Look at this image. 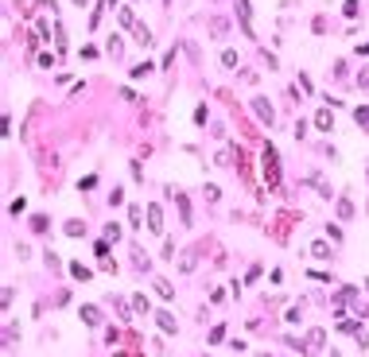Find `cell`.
I'll return each mask as SVG.
<instances>
[{
	"instance_id": "13",
	"label": "cell",
	"mask_w": 369,
	"mask_h": 357,
	"mask_svg": "<svg viewBox=\"0 0 369 357\" xmlns=\"http://www.w3.org/2000/svg\"><path fill=\"white\" fill-rule=\"evenodd\" d=\"M70 276H74V279H82V284H86V279L94 276V272H89V268H82V260H74V264H70Z\"/></svg>"
},
{
	"instance_id": "3",
	"label": "cell",
	"mask_w": 369,
	"mask_h": 357,
	"mask_svg": "<svg viewBox=\"0 0 369 357\" xmlns=\"http://www.w3.org/2000/svg\"><path fill=\"white\" fill-rule=\"evenodd\" d=\"M148 229L152 233H163V210H159V202L148 206Z\"/></svg>"
},
{
	"instance_id": "24",
	"label": "cell",
	"mask_w": 369,
	"mask_h": 357,
	"mask_svg": "<svg viewBox=\"0 0 369 357\" xmlns=\"http://www.w3.org/2000/svg\"><path fill=\"white\" fill-rule=\"evenodd\" d=\"M202 194H206V198H210V202H218V198H222V191H218V186H214V183H206V186H202Z\"/></svg>"
},
{
	"instance_id": "34",
	"label": "cell",
	"mask_w": 369,
	"mask_h": 357,
	"mask_svg": "<svg viewBox=\"0 0 369 357\" xmlns=\"http://www.w3.org/2000/svg\"><path fill=\"white\" fill-rule=\"evenodd\" d=\"M330 357H338V353H330Z\"/></svg>"
},
{
	"instance_id": "33",
	"label": "cell",
	"mask_w": 369,
	"mask_h": 357,
	"mask_svg": "<svg viewBox=\"0 0 369 357\" xmlns=\"http://www.w3.org/2000/svg\"><path fill=\"white\" fill-rule=\"evenodd\" d=\"M109 4H117V0H109Z\"/></svg>"
},
{
	"instance_id": "6",
	"label": "cell",
	"mask_w": 369,
	"mask_h": 357,
	"mask_svg": "<svg viewBox=\"0 0 369 357\" xmlns=\"http://www.w3.org/2000/svg\"><path fill=\"white\" fill-rule=\"evenodd\" d=\"M156 326H159L163 334H175V330H179V326H175V318H171L167 311H159V314H156Z\"/></svg>"
},
{
	"instance_id": "16",
	"label": "cell",
	"mask_w": 369,
	"mask_h": 357,
	"mask_svg": "<svg viewBox=\"0 0 369 357\" xmlns=\"http://www.w3.org/2000/svg\"><path fill=\"white\" fill-rule=\"evenodd\" d=\"M128 221H132V229H140V221H144V210H140V206H128Z\"/></svg>"
},
{
	"instance_id": "30",
	"label": "cell",
	"mask_w": 369,
	"mask_h": 357,
	"mask_svg": "<svg viewBox=\"0 0 369 357\" xmlns=\"http://www.w3.org/2000/svg\"><path fill=\"white\" fill-rule=\"evenodd\" d=\"M354 51H358L361 59H369V43H358V47H354Z\"/></svg>"
},
{
	"instance_id": "20",
	"label": "cell",
	"mask_w": 369,
	"mask_h": 357,
	"mask_svg": "<svg viewBox=\"0 0 369 357\" xmlns=\"http://www.w3.org/2000/svg\"><path fill=\"white\" fill-rule=\"evenodd\" d=\"M179 214H183V226H191V202L179 194Z\"/></svg>"
},
{
	"instance_id": "25",
	"label": "cell",
	"mask_w": 369,
	"mask_h": 357,
	"mask_svg": "<svg viewBox=\"0 0 369 357\" xmlns=\"http://www.w3.org/2000/svg\"><path fill=\"white\" fill-rule=\"evenodd\" d=\"M206 117H210V109H206V105H198V109H194V124H206Z\"/></svg>"
},
{
	"instance_id": "17",
	"label": "cell",
	"mask_w": 369,
	"mask_h": 357,
	"mask_svg": "<svg viewBox=\"0 0 369 357\" xmlns=\"http://www.w3.org/2000/svg\"><path fill=\"white\" fill-rule=\"evenodd\" d=\"M105 47H109V54H121L124 39H121V35H109V39H105Z\"/></svg>"
},
{
	"instance_id": "22",
	"label": "cell",
	"mask_w": 369,
	"mask_h": 357,
	"mask_svg": "<svg viewBox=\"0 0 369 357\" xmlns=\"http://www.w3.org/2000/svg\"><path fill=\"white\" fill-rule=\"evenodd\" d=\"M350 214H354V202L342 198V202H338V218H350Z\"/></svg>"
},
{
	"instance_id": "15",
	"label": "cell",
	"mask_w": 369,
	"mask_h": 357,
	"mask_svg": "<svg viewBox=\"0 0 369 357\" xmlns=\"http://www.w3.org/2000/svg\"><path fill=\"white\" fill-rule=\"evenodd\" d=\"M148 74H152V62H140V66H132V78H136V82H144Z\"/></svg>"
},
{
	"instance_id": "19",
	"label": "cell",
	"mask_w": 369,
	"mask_h": 357,
	"mask_svg": "<svg viewBox=\"0 0 369 357\" xmlns=\"http://www.w3.org/2000/svg\"><path fill=\"white\" fill-rule=\"evenodd\" d=\"M222 66H237V51H233V47L222 51Z\"/></svg>"
},
{
	"instance_id": "9",
	"label": "cell",
	"mask_w": 369,
	"mask_h": 357,
	"mask_svg": "<svg viewBox=\"0 0 369 357\" xmlns=\"http://www.w3.org/2000/svg\"><path fill=\"white\" fill-rule=\"evenodd\" d=\"M132 35H136V43H140L144 51H148V47H152V31H148V27H144V24H136V27H132Z\"/></svg>"
},
{
	"instance_id": "29",
	"label": "cell",
	"mask_w": 369,
	"mask_h": 357,
	"mask_svg": "<svg viewBox=\"0 0 369 357\" xmlns=\"http://www.w3.org/2000/svg\"><path fill=\"white\" fill-rule=\"evenodd\" d=\"M358 86H369V66H365V70L358 74Z\"/></svg>"
},
{
	"instance_id": "23",
	"label": "cell",
	"mask_w": 369,
	"mask_h": 357,
	"mask_svg": "<svg viewBox=\"0 0 369 357\" xmlns=\"http://www.w3.org/2000/svg\"><path fill=\"white\" fill-rule=\"evenodd\" d=\"M117 237H121V226H117V221H109V226H105V241H117Z\"/></svg>"
},
{
	"instance_id": "8",
	"label": "cell",
	"mask_w": 369,
	"mask_h": 357,
	"mask_svg": "<svg viewBox=\"0 0 369 357\" xmlns=\"http://www.w3.org/2000/svg\"><path fill=\"white\" fill-rule=\"evenodd\" d=\"M152 288H156V295H159V299H175V291H171V284H167V279H159V276H156V279H152Z\"/></svg>"
},
{
	"instance_id": "21",
	"label": "cell",
	"mask_w": 369,
	"mask_h": 357,
	"mask_svg": "<svg viewBox=\"0 0 369 357\" xmlns=\"http://www.w3.org/2000/svg\"><path fill=\"white\" fill-rule=\"evenodd\" d=\"M354 121H358V124H369V105H358V109H354Z\"/></svg>"
},
{
	"instance_id": "26",
	"label": "cell",
	"mask_w": 369,
	"mask_h": 357,
	"mask_svg": "<svg viewBox=\"0 0 369 357\" xmlns=\"http://www.w3.org/2000/svg\"><path fill=\"white\" fill-rule=\"evenodd\" d=\"M342 12L354 20V16H358V0H346V4H342Z\"/></svg>"
},
{
	"instance_id": "2",
	"label": "cell",
	"mask_w": 369,
	"mask_h": 357,
	"mask_svg": "<svg viewBox=\"0 0 369 357\" xmlns=\"http://www.w3.org/2000/svg\"><path fill=\"white\" fill-rule=\"evenodd\" d=\"M253 113H256V121L276 124V113H272V101H268V97H253Z\"/></svg>"
},
{
	"instance_id": "10",
	"label": "cell",
	"mask_w": 369,
	"mask_h": 357,
	"mask_svg": "<svg viewBox=\"0 0 369 357\" xmlns=\"http://www.w3.org/2000/svg\"><path fill=\"white\" fill-rule=\"evenodd\" d=\"M311 256H315V260H326V256H330V241H315L311 245Z\"/></svg>"
},
{
	"instance_id": "32",
	"label": "cell",
	"mask_w": 369,
	"mask_h": 357,
	"mask_svg": "<svg viewBox=\"0 0 369 357\" xmlns=\"http://www.w3.org/2000/svg\"><path fill=\"white\" fill-rule=\"evenodd\" d=\"M365 291H369V279H365Z\"/></svg>"
},
{
	"instance_id": "18",
	"label": "cell",
	"mask_w": 369,
	"mask_h": 357,
	"mask_svg": "<svg viewBox=\"0 0 369 357\" xmlns=\"http://www.w3.org/2000/svg\"><path fill=\"white\" fill-rule=\"evenodd\" d=\"M24 210H27V198H24V194H20V198H12V202H8V214H24Z\"/></svg>"
},
{
	"instance_id": "11",
	"label": "cell",
	"mask_w": 369,
	"mask_h": 357,
	"mask_svg": "<svg viewBox=\"0 0 369 357\" xmlns=\"http://www.w3.org/2000/svg\"><path fill=\"white\" fill-rule=\"evenodd\" d=\"M62 229H66V237H82V233H86V221L70 218V221H66V226H62Z\"/></svg>"
},
{
	"instance_id": "4",
	"label": "cell",
	"mask_w": 369,
	"mask_h": 357,
	"mask_svg": "<svg viewBox=\"0 0 369 357\" xmlns=\"http://www.w3.org/2000/svg\"><path fill=\"white\" fill-rule=\"evenodd\" d=\"M237 20L245 27V35H253V8H249V0H237Z\"/></svg>"
},
{
	"instance_id": "28",
	"label": "cell",
	"mask_w": 369,
	"mask_h": 357,
	"mask_svg": "<svg viewBox=\"0 0 369 357\" xmlns=\"http://www.w3.org/2000/svg\"><path fill=\"white\" fill-rule=\"evenodd\" d=\"M179 268H183V272H191V268H194V253H183V264H179Z\"/></svg>"
},
{
	"instance_id": "5",
	"label": "cell",
	"mask_w": 369,
	"mask_h": 357,
	"mask_svg": "<svg viewBox=\"0 0 369 357\" xmlns=\"http://www.w3.org/2000/svg\"><path fill=\"white\" fill-rule=\"evenodd\" d=\"M78 314H82V323H86V326H101V311H97V307H89V303H86Z\"/></svg>"
},
{
	"instance_id": "1",
	"label": "cell",
	"mask_w": 369,
	"mask_h": 357,
	"mask_svg": "<svg viewBox=\"0 0 369 357\" xmlns=\"http://www.w3.org/2000/svg\"><path fill=\"white\" fill-rule=\"evenodd\" d=\"M323 342H326V330H323V326H315V330H311L307 338H303V346H299V349H303L307 357H319V349H323Z\"/></svg>"
},
{
	"instance_id": "12",
	"label": "cell",
	"mask_w": 369,
	"mask_h": 357,
	"mask_svg": "<svg viewBox=\"0 0 369 357\" xmlns=\"http://www.w3.org/2000/svg\"><path fill=\"white\" fill-rule=\"evenodd\" d=\"M210 31H214V35L222 39V35L229 31V20H226V16H214V20H210Z\"/></svg>"
},
{
	"instance_id": "27",
	"label": "cell",
	"mask_w": 369,
	"mask_h": 357,
	"mask_svg": "<svg viewBox=\"0 0 369 357\" xmlns=\"http://www.w3.org/2000/svg\"><path fill=\"white\" fill-rule=\"evenodd\" d=\"M132 307H136V311H144V314H148V299H144V295H132Z\"/></svg>"
},
{
	"instance_id": "14",
	"label": "cell",
	"mask_w": 369,
	"mask_h": 357,
	"mask_svg": "<svg viewBox=\"0 0 369 357\" xmlns=\"http://www.w3.org/2000/svg\"><path fill=\"white\" fill-rule=\"evenodd\" d=\"M117 20H121L124 27H136V12H132V8H121V12H117Z\"/></svg>"
},
{
	"instance_id": "7",
	"label": "cell",
	"mask_w": 369,
	"mask_h": 357,
	"mask_svg": "<svg viewBox=\"0 0 369 357\" xmlns=\"http://www.w3.org/2000/svg\"><path fill=\"white\" fill-rule=\"evenodd\" d=\"M315 124H319L323 132H330V128H334V113H330V109H319V113H315Z\"/></svg>"
},
{
	"instance_id": "31",
	"label": "cell",
	"mask_w": 369,
	"mask_h": 357,
	"mask_svg": "<svg viewBox=\"0 0 369 357\" xmlns=\"http://www.w3.org/2000/svg\"><path fill=\"white\" fill-rule=\"evenodd\" d=\"M74 4H78V8H82V4H86V0H74Z\"/></svg>"
}]
</instances>
